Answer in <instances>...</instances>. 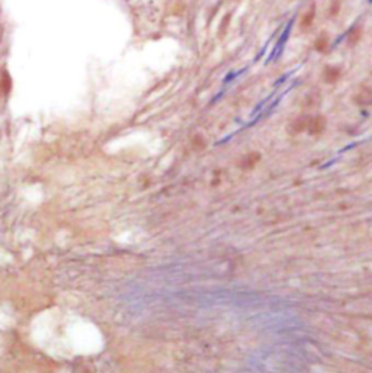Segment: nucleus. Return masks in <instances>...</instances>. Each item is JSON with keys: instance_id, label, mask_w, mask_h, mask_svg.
Segmentation results:
<instances>
[{"instance_id": "3", "label": "nucleus", "mask_w": 372, "mask_h": 373, "mask_svg": "<svg viewBox=\"0 0 372 373\" xmlns=\"http://www.w3.org/2000/svg\"><path fill=\"white\" fill-rule=\"evenodd\" d=\"M314 15H316V6L313 4V6L305 12V15L302 16V19H301V29H302V31L311 27L313 19H314Z\"/></svg>"}, {"instance_id": "2", "label": "nucleus", "mask_w": 372, "mask_h": 373, "mask_svg": "<svg viewBox=\"0 0 372 373\" xmlns=\"http://www.w3.org/2000/svg\"><path fill=\"white\" fill-rule=\"evenodd\" d=\"M340 68L339 67H326V70H324V80L327 81V83H333V81H336L339 77H340Z\"/></svg>"}, {"instance_id": "4", "label": "nucleus", "mask_w": 372, "mask_h": 373, "mask_svg": "<svg viewBox=\"0 0 372 373\" xmlns=\"http://www.w3.org/2000/svg\"><path fill=\"white\" fill-rule=\"evenodd\" d=\"M317 45V51L320 53H324L326 50H327V47H329V38H327V35L326 34H323L321 36H320L319 39H317V42H316Z\"/></svg>"}, {"instance_id": "1", "label": "nucleus", "mask_w": 372, "mask_h": 373, "mask_svg": "<svg viewBox=\"0 0 372 373\" xmlns=\"http://www.w3.org/2000/svg\"><path fill=\"white\" fill-rule=\"evenodd\" d=\"M326 128V119L323 116H314V118H308L307 119V131L313 135L320 134L324 131Z\"/></svg>"}]
</instances>
